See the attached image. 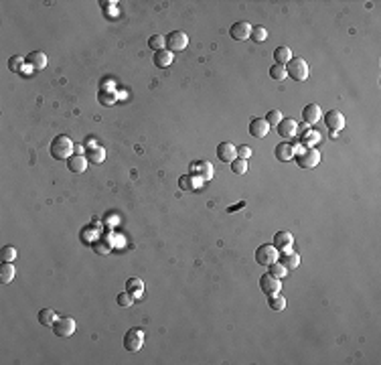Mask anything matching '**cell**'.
<instances>
[{"instance_id": "obj_1", "label": "cell", "mask_w": 381, "mask_h": 365, "mask_svg": "<svg viewBox=\"0 0 381 365\" xmlns=\"http://www.w3.org/2000/svg\"><path fill=\"white\" fill-rule=\"evenodd\" d=\"M49 150H51V156L55 158V161H67V158L73 154V142H71L69 136L59 134V136L53 138Z\"/></svg>"}, {"instance_id": "obj_2", "label": "cell", "mask_w": 381, "mask_h": 365, "mask_svg": "<svg viewBox=\"0 0 381 365\" xmlns=\"http://www.w3.org/2000/svg\"><path fill=\"white\" fill-rule=\"evenodd\" d=\"M286 71L294 82H306L308 79V63L302 59V57H292L286 65Z\"/></svg>"}, {"instance_id": "obj_3", "label": "cell", "mask_w": 381, "mask_h": 365, "mask_svg": "<svg viewBox=\"0 0 381 365\" xmlns=\"http://www.w3.org/2000/svg\"><path fill=\"white\" fill-rule=\"evenodd\" d=\"M280 252L274 248V244H264L256 249V262L260 266H270L274 262H278Z\"/></svg>"}, {"instance_id": "obj_4", "label": "cell", "mask_w": 381, "mask_h": 365, "mask_svg": "<svg viewBox=\"0 0 381 365\" xmlns=\"http://www.w3.org/2000/svg\"><path fill=\"white\" fill-rule=\"evenodd\" d=\"M144 345V329L132 327L128 333L124 335V347L128 351H140Z\"/></svg>"}, {"instance_id": "obj_5", "label": "cell", "mask_w": 381, "mask_h": 365, "mask_svg": "<svg viewBox=\"0 0 381 365\" xmlns=\"http://www.w3.org/2000/svg\"><path fill=\"white\" fill-rule=\"evenodd\" d=\"M296 163L300 168H315L320 163V152L316 148H302V152L296 154Z\"/></svg>"}, {"instance_id": "obj_6", "label": "cell", "mask_w": 381, "mask_h": 365, "mask_svg": "<svg viewBox=\"0 0 381 365\" xmlns=\"http://www.w3.org/2000/svg\"><path fill=\"white\" fill-rule=\"evenodd\" d=\"M187 45H189V37H187V33H182V31H172L166 37V47H168L170 53L184 51Z\"/></svg>"}, {"instance_id": "obj_7", "label": "cell", "mask_w": 381, "mask_h": 365, "mask_svg": "<svg viewBox=\"0 0 381 365\" xmlns=\"http://www.w3.org/2000/svg\"><path fill=\"white\" fill-rule=\"evenodd\" d=\"M75 329H77V325H75V321L71 316H61V318H57V321H55L53 333L57 337H71L75 333Z\"/></svg>"}, {"instance_id": "obj_8", "label": "cell", "mask_w": 381, "mask_h": 365, "mask_svg": "<svg viewBox=\"0 0 381 365\" xmlns=\"http://www.w3.org/2000/svg\"><path fill=\"white\" fill-rule=\"evenodd\" d=\"M260 288H262L264 294L272 296V294H278L282 290V282H280V278L272 276V274L268 272V274H264V276L260 278Z\"/></svg>"}, {"instance_id": "obj_9", "label": "cell", "mask_w": 381, "mask_h": 365, "mask_svg": "<svg viewBox=\"0 0 381 365\" xmlns=\"http://www.w3.org/2000/svg\"><path fill=\"white\" fill-rule=\"evenodd\" d=\"M292 246H294V235L290 232H278L274 235V248L278 249L280 254L292 252Z\"/></svg>"}, {"instance_id": "obj_10", "label": "cell", "mask_w": 381, "mask_h": 365, "mask_svg": "<svg viewBox=\"0 0 381 365\" xmlns=\"http://www.w3.org/2000/svg\"><path fill=\"white\" fill-rule=\"evenodd\" d=\"M229 35H232L233 41H246L251 35V25L248 20H237L232 25V29H229Z\"/></svg>"}, {"instance_id": "obj_11", "label": "cell", "mask_w": 381, "mask_h": 365, "mask_svg": "<svg viewBox=\"0 0 381 365\" xmlns=\"http://www.w3.org/2000/svg\"><path fill=\"white\" fill-rule=\"evenodd\" d=\"M325 124L329 126L331 132L337 134V132H341L345 128V116L339 110H331V112L325 114Z\"/></svg>"}, {"instance_id": "obj_12", "label": "cell", "mask_w": 381, "mask_h": 365, "mask_svg": "<svg viewBox=\"0 0 381 365\" xmlns=\"http://www.w3.org/2000/svg\"><path fill=\"white\" fill-rule=\"evenodd\" d=\"M217 156H219V161H223V163H233L237 158V146L232 142H221L217 146Z\"/></svg>"}, {"instance_id": "obj_13", "label": "cell", "mask_w": 381, "mask_h": 365, "mask_svg": "<svg viewBox=\"0 0 381 365\" xmlns=\"http://www.w3.org/2000/svg\"><path fill=\"white\" fill-rule=\"evenodd\" d=\"M270 132V124L265 122V118H253L249 122V134L253 138H264V136H268Z\"/></svg>"}, {"instance_id": "obj_14", "label": "cell", "mask_w": 381, "mask_h": 365, "mask_svg": "<svg viewBox=\"0 0 381 365\" xmlns=\"http://www.w3.org/2000/svg\"><path fill=\"white\" fill-rule=\"evenodd\" d=\"M276 128H278V134L282 136V138H292V136H296L298 122L294 118H282V122Z\"/></svg>"}, {"instance_id": "obj_15", "label": "cell", "mask_w": 381, "mask_h": 365, "mask_svg": "<svg viewBox=\"0 0 381 365\" xmlns=\"http://www.w3.org/2000/svg\"><path fill=\"white\" fill-rule=\"evenodd\" d=\"M87 156H83V154H71L67 158V166H69V170L71 173H77V175H82L83 170L87 168Z\"/></svg>"}, {"instance_id": "obj_16", "label": "cell", "mask_w": 381, "mask_h": 365, "mask_svg": "<svg viewBox=\"0 0 381 365\" xmlns=\"http://www.w3.org/2000/svg\"><path fill=\"white\" fill-rule=\"evenodd\" d=\"M274 154H276V158H278L280 163H288V161H292V158H294V146L290 142H280L278 146H276Z\"/></svg>"}, {"instance_id": "obj_17", "label": "cell", "mask_w": 381, "mask_h": 365, "mask_svg": "<svg viewBox=\"0 0 381 365\" xmlns=\"http://www.w3.org/2000/svg\"><path fill=\"white\" fill-rule=\"evenodd\" d=\"M193 166H195V168H193V175L197 177V181L205 182V181H209V179L213 177V166H211V163H195Z\"/></svg>"}, {"instance_id": "obj_18", "label": "cell", "mask_w": 381, "mask_h": 365, "mask_svg": "<svg viewBox=\"0 0 381 365\" xmlns=\"http://www.w3.org/2000/svg\"><path fill=\"white\" fill-rule=\"evenodd\" d=\"M27 61H29V65L33 67L34 71H41V69L47 67V55H45L43 51H33V53H29Z\"/></svg>"}, {"instance_id": "obj_19", "label": "cell", "mask_w": 381, "mask_h": 365, "mask_svg": "<svg viewBox=\"0 0 381 365\" xmlns=\"http://www.w3.org/2000/svg\"><path fill=\"white\" fill-rule=\"evenodd\" d=\"M302 118H304L306 124H316V122L322 118L320 106H318V104H308V106H304V110H302Z\"/></svg>"}, {"instance_id": "obj_20", "label": "cell", "mask_w": 381, "mask_h": 365, "mask_svg": "<svg viewBox=\"0 0 381 365\" xmlns=\"http://www.w3.org/2000/svg\"><path fill=\"white\" fill-rule=\"evenodd\" d=\"M17 276V270H15V264L13 262H4L2 266H0V282L2 284H10Z\"/></svg>"}, {"instance_id": "obj_21", "label": "cell", "mask_w": 381, "mask_h": 365, "mask_svg": "<svg viewBox=\"0 0 381 365\" xmlns=\"http://www.w3.org/2000/svg\"><path fill=\"white\" fill-rule=\"evenodd\" d=\"M172 57H175V55H172L168 49H163V51H156L154 53V65L156 67H160V69H165V67H168L170 63H172Z\"/></svg>"}, {"instance_id": "obj_22", "label": "cell", "mask_w": 381, "mask_h": 365, "mask_svg": "<svg viewBox=\"0 0 381 365\" xmlns=\"http://www.w3.org/2000/svg\"><path fill=\"white\" fill-rule=\"evenodd\" d=\"M87 161L94 163V165L103 163V161H106V150H103L101 146H91L87 150Z\"/></svg>"}, {"instance_id": "obj_23", "label": "cell", "mask_w": 381, "mask_h": 365, "mask_svg": "<svg viewBox=\"0 0 381 365\" xmlns=\"http://www.w3.org/2000/svg\"><path fill=\"white\" fill-rule=\"evenodd\" d=\"M274 59H276V63H278V65H288V61L292 59V51H290V47H276V51H274Z\"/></svg>"}, {"instance_id": "obj_24", "label": "cell", "mask_w": 381, "mask_h": 365, "mask_svg": "<svg viewBox=\"0 0 381 365\" xmlns=\"http://www.w3.org/2000/svg\"><path fill=\"white\" fill-rule=\"evenodd\" d=\"M57 318H59V316H57V313H55L53 309H43V311L39 313V323H41L43 327H53Z\"/></svg>"}, {"instance_id": "obj_25", "label": "cell", "mask_w": 381, "mask_h": 365, "mask_svg": "<svg viewBox=\"0 0 381 365\" xmlns=\"http://www.w3.org/2000/svg\"><path fill=\"white\" fill-rule=\"evenodd\" d=\"M128 292L134 296V300H136V299H142V294H144V284H142V280H140V278H130V280H128Z\"/></svg>"}, {"instance_id": "obj_26", "label": "cell", "mask_w": 381, "mask_h": 365, "mask_svg": "<svg viewBox=\"0 0 381 365\" xmlns=\"http://www.w3.org/2000/svg\"><path fill=\"white\" fill-rule=\"evenodd\" d=\"M268 306H270L274 313H282L286 309V299H284V296H280V292L278 294H272L270 299H268Z\"/></svg>"}, {"instance_id": "obj_27", "label": "cell", "mask_w": 381, "mask_h": 365, "mask_svg": "<svg viewBox=\"0 0 381 365\" xmlns=\"http://www.w3.org/2000/svg\"><path fill=\"white\" fill-rule=\"evenodd\" d=\"M98 101H99L101 106H112V104H116V91H114V89H99Z\"/></svg>"}, {"instance_id": "obj_28", "label": "cell", "mask_w": 381, "mask_h": 365, "mask_svg": "<svg viewBox=\"0 0 381 365\" xmlns=\"http://www.w3.org/2000/svg\"><path fill=\"white\" fill-rule=\"evenodd\" d=\"M282 264L288 268V270H296L300 266V256L296 252H288V254H282Z\"/></svg>"}, {"instance_id": "obj_29", "label": "cell", "mask_w": 381, "mask_h": 365, "mask_svg": "<svg viewBox=\"0 0 381 365\" xmlns=\"http://www.w3.org/2000/svg\"><path fill=\"white\" fill-rule=\"evenodd\" d=\"M25 57H22V55H13V57H10V59H8V69L10 71H15V73H20L22 69H25Z\"/></svg>"}, {"instance_id": "obj_30", "label": "cell", "mask_w": 381, "mask_h": 365, "mask_svg": "<svg viewBox=\"0 0 381 365\" xmlns=\"http://www.w3.org/2000/svg\"><path fill=\"white\" fill-rule=\"evenodd\" d=\"M270 77H272V79H276V82H282V79H286V77H288L286 65H278V63H274V65L270 67Z\"/></svg>"}, {"instance_id": "obj_31", "label": "cell", "mask_w": 381, "mask_h": 365, "mask_svg": "<svg viewBox=\"0 0 381 365\" xmlns=\"http://www.w3.org/2000/svg\"><path fill=\"white\" fill-rule=\"evenodd\" d=\"M165 45H166V37H163V35H152V37L148 39V47L152 49L154 53L156 51H163Z\"/></svg>"}, {"instance_id": "obj_32", "label": "cell", "mask_w": 381, "mask_h": 365, "mask_svg": "<svg viewBox=\"0 0 381 365\" xmlns=\"http://www.w3.org/2000/svg\"><path fill=\"white\" fill-rule=\"evenodd\" d=\"M249 39L256 41V43H264L265 39H268V31H265V27H251Z\"/></svg>"}, {"instance_id": "obj_33", "label": "cell", "mask_w": 381, "mask_h": 365, "mask_svg": "<svg viewBox=\"0 0 381 365\" xmlns=\"http://www.w3.org/2000/svg\"><path fill=\"white\" fill-rule=\"evenodd\" d=\"M320 140V134L318 132H315V130H308V132H304V138H302V144L306 146V148H315V144Z\"/></svg>"}, {"instance_id": "obj_34", "label": "cell", "mask_w": 381, "mask_h": 365, "mask_svg": "<svg viewBox=\"0 0 381 365\" xmlns=\"http://www.w3.org/2000/svg\"><path fill=\"white\" fill-rule=\"evenodd\" d=\"M270 274H272V276H276V278H284L286 276V274H288V268L282 264V262H280V264H278V262H274V264H270Z\"/></svg>"}, {"instance_id": "obj_35", "label": "cell", "mask_w": 381, "mask_h": 365, "mask_svg": "<svg viewBox=\"0 0 381 365\" xmlns=\"http://www.w3.org/2000/svg\"><path fill=\"white\" fill-rule=\"evenodd\" d=\"M232 170L235 175H246L248 173V161H244V158H235V161L232 163Z\"/></svg>"}, {"instance_id": "obj_36", "label": "cell", "mask_w": 381, "mask_h": 365, "mask_svg": "<svg viewBox=\"0 0 381 365\" xmlns=\"http://www.w3.org/2000/svg\"><path fill=\"white\" fill-rule=\"evenodd\" d=\"M0 256H2L4 262H15L17 260V248L15 246H4L0 249Z\"/></svg>"}, {"instance_id": "obj_37", "label": "cell", "mask_w": 381, "mask_h": 365, "mask_svg": "<svg viewBox=\"0 0 381 365\" xmlns=\"http://www.w3.org/2000/svg\"><path fill=\"white\" fill-rule=\"evenodd\" d=\"M282 112L280 110H272V112H268V116H265V122H268L270 124V128L272 126H278V124L282 122Z\"/></svg>"}, {"instance_id": "obj_38", "label": "cell", "mask_w": 381, "mask_h": 365, "mask_svg": "<svg viewBox=\"0 0 381 365\" xmlns=\"http://www.w3.org/2000/svg\"><path fill=\"white\" fill-rule=\"evenodd\" d=\"M132 302H134V296L130 292H120L118 294V304L120 306H126V309H128V306H132Z\"/></svg>"}, {"instance_id": "obj_39", "label": "cell", "mask_w": 381, "mask_h": 365, "mask_svg": "<svg viewBox=\"0 0 381 365\" xmlns=\"http://www.w3.org/2000/svg\"><path fill=\"white\" fill-rule=\"evenodd\" d=\"M251 156V148L248 144H241L237 148V158H244V161H248V158Z\"/></svg>"}, {"instance_id": "obj_40", "label": "cell", "mask_w": 381, "mask_h": 365, "mask_svg": "<svg viewBox=\"0 0 381 365\" xmlns=\"http://www.w3.org/2000/svg\"><path fill=\"white\" fill-rule=\"evenodd\" d=\"M94 249H96L98 254H108L112 248H110V244H106V242H96V244H94Z\"/></svg>"}, {"instance_id": "obj_41", "label": "cell", "mask_w": 381, "mask_h": 365, "mask_svg": "<svg viewBox=\"0 0 381 365\" xmlns=\"http://www.w3.org/2000/svg\"><path fill=\"white\" fill-rule=\"evenodd\" d=\"M189 181H191V175H184V177H181V179H179V182H181V189H182V191H189V189H191Z\"/></svg>"}]
</instances>
